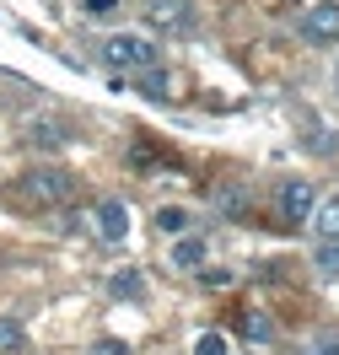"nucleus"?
Wrapping results in <instances>:
<instances>
[{
  "label": "nucleus",
  "instance_id": "1",
  "mask_svg": "<svg viewBox=\"0 0 339 355\" xmlns=\"http://www.w3.org/2000/svg\"><path fill=\"white\" fill-rule=\"evenodd\" d=\"M65 200H76V178L60 173V167H33L17 183V205H27V210H49V205H65Z\"/></svg>",
  "mask_w": 339,
  "mask_h": 355
},
{
  "label": "nucleus",
  "instance_id": "2",
  "mask_svg": "<svg viewBox=\"0 0 339 355\" xmlns=\"http://www.w3.org/2000/svg\"><path fill=\"white\" fill-rule=\"evenodd\" d=\"M103 60H108V70H157V44H151V38H140V33H113V38H103Z\"/></svg>",
  "mask_w": 339,
  "mask_h": 355
},
{
  "label": "nucleus",
  "instance_id": "3",
  "mask_svg": "<svg viewBox=\"0 0 339 355\" xmlns=\"http://www.w3.org/2000/svg\"><path fill=\"white\" fill-rule=\"evenodd\" d=\"M275 205H280V221L302 226L307 216H313L318 194H313V183H307V178H286V183H280V194H275Z\"/></svg>",
  "mask_w": 339,
  "mask_h": 355
},
{
  "label": "nucleus",
  "instance_id": "4",
  "mask_svg": "<svg viewBox=\"0 0 339 355\" xmlns=\"http://www.w3.org/2000/svg\"><path fill=\"white\" fill-rule=\"evenodd\" d=\"M302 38L313 49H334L339 44V6L334 0H323V6H313V11L302 17Z\"/></svg>",
  "mask_w": 339,
  "mask_h": 355
},
{
  "label": "nucleus",
  "instance_id": "5",
  "mask_svg": "<svg viewBox=\"0 0 339 355\" xmlns=\"http://www.w3.org/2000/svg\"><path fill=\"white\" fill-rule=\"evenodd\" d=\"M27 146H38V151H70V124L65 119H54V113H38V119H27Z\"/></svg>",
  "mask_w": 339,
  "mask_h": 355
},
{
  "label": "nucleus",
  "instance_id": "6",
  "mask_svg": "<svg viewBox=\"0 0 339 355\" xmlns=\"http://www.w3.org/2000/svg\"><path fill=\"white\" fill-rule=\"evenodd\" d=\"M92 221H97V237H103V243H124V237H130V210L119 200H103L92 210Z\"/></svg>",
  "mask_w": 339,
  "mask_h": 355
},
{
  "label": "nucleus",
  "instance_id": "7",
  "mask_svg": "<svg viewBox=\"0 0 339 355\" xmlns=\"http://www.w3.org/2000/svg\"><path fill=\"white\" fill-rule=\"evenodd\" d=\"M146 22L162 27V33H178V27L194 22V6H189V0H151V6H146Z\"/></svg>",
  "mask_w": 339,
  "mask_h": 355
},
{
  "label": "nucleus",
  "instance_id": "8",
  "mask_svg": "<svg viewBox=\"0 0 339 355\" xmlns=\"http://www.w3.org/2000/svg\"><path fill=\"white\" fill-rule=\"evenodd\" d=\"M307 226L318 232V243H323V237H339V200H329V205H313Z\"/></svg>",
  "mask_w": 339,
  "mask_h": 355
},
{
  "label": "nucleus",
  "instance_id": "9",
  "mask_svg": "<svg viewBox=\"0 0 339 355\" xmlns=\"http://www.w3.org/2000/svg\"><path fill=\"white\" fill-rule=\"evenodd\" d=\"M173 264L178 269H200L205 264V237H189V232H183L178 248H173Z\"/></svg>",
  "mask_w": 339,
  "mask_h": 355
},
{
  "label": "nucleus",
  "instance_id": "10",
  "mask_svg": "<svg viewBox=\"0 0 339 355\" xmlns=\"http://www.w3.org/2000/svg\"><path fill=\"white\" fill-rule=\"evenodd\" d=\"M313 269L323 275V280H339V237H323V243H318Z\"/></svg>",
  "mask_w": 339,
  "mask_h": 355
},
{
  "label": "nucleus",
  "instance_id": "11",
  "mask_svg": "<svg viewBox=\"0 0 339 355\" xmlns=\"http://www.w3.org/2000/svg\"><path fill=\"white\" fill-rule=\"evenodd\" d=\"M27 350V329L17 318H0V355H22Z\"/></svg>",
  "mask_w": 339,
  "mask_h": 355
},
{
  "label": "nucleus",
  "instance_id": "12",
  "mask_svg": "<svg viewBox=\"0 0 339 355\" xmlns=\"http://www.w3.org/2000/svg\"><path fill=\"white\" fill-rule=\"evenodd\" d=\"M157 226H162V232H173V237H183V232H189V210L162 205V210H157Z\"/></svg>",
  "mask_w": 339,
  "mask_h": 355
},
{
  "label": "nucleus",
  "instance_id": "13",
  "mask_svg": "<svg viewBox=\"0 0 339 355\" xmlns=\"http://www.w3.org/2000/svg\"><path fill=\"white\" fill-rule=\"evenodd\" d=\"M113 296H124V302H135V296H140V275H135V269H124V275L113 280Z\"/></svg>",
  "mask_w": 339,
  "mask_h": 355
},
{
  "label": "nucleus",
  "instance_id": "14",
  "mask_svg": "<svg viewBox=\"0 0 339 355\" xmlns=\"http://www.w3.org/2000/svg\"><path fill=\"white\" fill-rule=\"evenodd\" d=\"M140 92H146V97H167V81H162V70H140Z\"/></svg>",
  "mask_w": 339,
  "mask_h": 355
},
{
  "label": "nucleus",
  "instance_id": "15",
  "mask_svg": "<svg viewBox=\"0 0 339 355\" xmlns=\"http://www.w3.org/2000/svg\"><path fill=\"white\" fill-rule=\"evenodd\" d=\"M243 334H248V339H270V318H264V312H248V318H243Z\"/></svg>",
  "mask_w": 339,
  "mask_h": 355
},
{
  "label": "nucleus",
  "instance_id": "16",
  "mask_svg": "<svg viewBox=\"0 0 339 355\" xmlns=\"http://www.w3.org/2000/svg\"><path fill=\"white\" fill-rule=\"evenodd\" d=\"M194 355H226V339H221V334H200Z\"/></svg>",
  "mask_w": 339,
  "mask_h": 355
},
{
  "label": "nucleus",
  "instance_id": "17",
  "mask_svg": "<svg viewBox=\"0 0 339 355\" xmlns=\"http://www.w3.org/2000/svg\"><path fill=\"white\" fill-rule=\"evenodd\" d=\"M307 355H339V334H323V339H313V345H307Z\"/></svg>",
  "mask_w": 339,
  "mask_h": 355
},
{
  "label": "nucleus",
  "instance_id": "18",
  "mask_svg": "<svg viewBox=\"0 0 339 355\" xmlns=\"http://www.w3.org/2000/svg\"><path fill=\"white\" fill-rule=\"evenodd\" d=\"M81 11L87 17H108V11H119V0H81Z\"/></svg>",
  "mask_w": 339,
  "mask_h": 355
}]
</instances>
